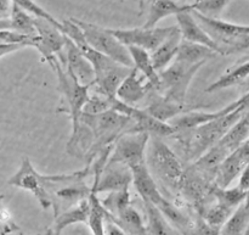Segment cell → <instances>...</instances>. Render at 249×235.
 Listing matches in <instances>:
<instances>
[{
  "label": "cell",
  "mask_w": 249,
  "mask_h": 235,
  "mask_svg": "<svg viewBox=\"0 0 249 235\" xmlns=\"http://www.w3.org/2000/svg\"><path fill=\"white\" fill-rule=\"evenodd\" d=\"M101 201L102 207L109 216L114 217L121 214L124 209L131 205V196L129 189L107 193V196Z\"/></svg>",
  "instance_id": "30"
},
{
  "label": "cell",
  "mask_w": 249,
  "mask_h": 235,
  "mask_svg": "<svg viewBox=\"0 0 249 235\" xmlns=\"http://www.w3.org/2000/svg\"><path fill=\"white\" fill-rule=\"evenodd\" d=\"M236 210L225 206V205L211 199L208 205L204 207L201 217L207 222V223L211 224V226L223 228L224 224L230 219V217L232 216L233 212H235Z\"/></svg>",
  "instance_id": "28"
},
{
  "label": "cell",
  "mask_w": 249,
  "mask_h": 235,
  "mask_svg": "<svg viewBox=\"0 0 249 235\" xmlns=\"http://www.w3.org/2000/svg\"><path fill=\"white\" fill-rule=\"evenodd\" d=\"M232 0H191L192 10L199 12L203 16L219 19L221 12L224 11Z\"/></svg>",
  "instance_id": "31"
},
{
  "label": "cell",
  "mask_w": 249,
  "mask_h": 235,
  "mask_svg": "<svg viewBox=\"0 0 249 235\" xmlns=\"http://www.w3.org/2000/svg\"><path fill=\"white\" fill-rule=\"evenodd\" d=\"M12 10L11 0H0V19H10Z\"/></svg>",
  "instance_id": "36"
},
{
  "label": "cell",
  "mask_w": 249,
  "mask_h": 235,
  "mask_svg": "<svg viewBox=\"0 0 249 235\" xmlns=\"http://www.w3.org/2000/svg\"><path fill=\"white\" fill-rule=\"evenodd\" d=\"M240 180H238V187L245 192H249V163L245 167V170L241 172Z\"/></svg>",
  "instance_id": "35"
},
{
  "label": "cell",
  "mask_w": 249,
  "mask_h": 235,
  "mask_svg": "<svg viewBox=\"0 0 249 235\" xmlns=\"http://www.w3.org/2000/svg\"><path fill=\"white\" fill-rule=\"evenodd\" d=\"M19 235H24L23 233H19ZM38 235H41V234H38Z\"/></svg>",
  "instance_id": "40"
},
{
  "label": "cell",
  "mask_w": 249,
  "mask_h": 235,
  "mask_svg": "<svg viewBox=\"0 0 249 235\" xmlns=\"http://www.w3.org/2000/svg\"><path fill=\"white\" fill-rule=\"evenodd\" d=\"M174 28L175 26L155 27V28H146L142 26L136 28H118L111 31L128 48L138 46L152 53L169 37Z\"/></svg>",
  "instance_id": "10"
},
{
  "label": "cell",
  "mask_w": 249,
  "mask_h": 235,
  "mask_svg": "<svg viewBox=\"0 0 249 235\" xmlns=\"http://www.w3.org/2000/svg\"><path fill=\"white\" fill-rule=\"evenodd\" d=\"M133 184V172L126 166L121 163H107L101 175L94 176L91 192L95 194L101 193L126 190Z\"/></svg>",
  "instance_id": "12"
},
{
  "label": "cell",
  "mask_w": 249,
  "mask_h": 235,
  "mask_svg": "<svg viewBox=\"0 0 249 235\" xmlns=\"http://www.w3.org/2000/svg\"><path fill=\"white\" fill-rule=\"evenodd\" d=\"M7 184L32 193L44 210L53 207V196L48 192L44 183V175H40L34 168L33 163L28 157H23L21 166L17 172L9 178Z\"/></svg>",
  "instance_id": "9"
},
{
  "label": "cell",
  "mask_w": 249,
  "mask_h": 235,
  "mask_svg": "<svg viewBox=\"0 0 249 235\" xmlns=\"http://www.w3.org/2000/svg\"><path fill=\"white\" fill-rule=\"evenodd\" d=\"M106 234L107 235H128L119 226L106 216Z\"/></svg>",
  "instance_id": "34"
},
{
  "label": "cell",
  "mask_w": 249,
  "mask_h": 235,
  "mask_svg": "<svg viewBox=\"0 0 249 235\" xmlns=\"http://www.w3.org/2000/svg\"><path fill=\"white\" fill-rule=\"evenodd\" d=\"M146 165L156 182L169 192L179 193L186 166L163 138L151 137L146 151Z\"/></svg>",
  "instance_id": "3"
},
{
  "label": "cell",
  "mask_w": 249,
  "mask_h": 235,
  "mask_svg": "<svg viewBox=\"0 0 249 235\" xmlns=\"http://www.w3.org/2000/svg\"><path fill=\"white\" fill-rule=\"evenodd\" d=\"M131 172H133V184L142 201H148L157 207L164 204L167 199L158 188L157 182L151 175L146 163L131 168Z\"/></svg>",
  "instance_id": "17"
},
{
  "label": "cell",
  "mask_w": 249,
  "mask_h": 235,
  "mask_svg": "<svg viewBox=\"0 0 249 235\" xmlns=\"http://www.w3.org/2000/svg\"><path fill=\"white\" fill-rule=\"evenodd\" d=\"M247 111L248 110L241 102L237 109L232 110V111L228 112V114L196 129L174 133L170 138L175 139L177 141L178 146L181 150L182 160L187 163H192L198 160L215 144H218Z\"/></svg>",
  "instance_id": "1"
},
{
  "label": "cell",
  "mask_w": 249,
  "mask_h": 235,
  "mask_svg": "<svg viewBox=\"0 0 249 235\" xmlns=\"http://www.w3.org/2000/svg\"><path fill=\"white\" fill-rule=\"evenodd\" d=\"M204 107L206 106H203V105L195 106V105H189L186 102L174 101V100L168 99L167 97L160 94L157 89H152L146 97L145 106L141 107V109L145 110L155 118L169 123L172 119L180 116V115L194 111V110L204 109Z\"/></svg>",
  "instance_id": "11"
},
{
  "label": "cell",
  "mask_w": 249,
  "mask_h": 235,
  "mask_svg": "<svg viewBox=\"0 0 249 235\" xmlns=\"http://www.w3.org/2000/svg\"><path fill=\"white\" fill-rule=\"evenodd\" d=\"M152 89H155L152 84L133 67L117 90L116 97L124 104L135 106L139 102L145 101L146 97Z\"/></svg>",
  "instance_id": "15"
},
{
  "label": "cell",
  "mask_w": 249,
  "mask_h": 235,
  "mask_svg": "<svg viewBox=\"0 0 249 235\" xmlns=\"http://www.w3.org/2000/svg\"><path fill=\"white\" fill-rule=\"evenodd\" d=\"M36 27L38 36L34 39L33 48L39 51L41 59L50 63L57 56L61 62L66 65V36L62 27L39 17H36Z\"/></svg>",
  "instance_id": "8"
},
{
  "label": "cell",
  "mask_w": 249,
  "mask_h": 235,
  "mask_svg": "<svg viewBox=\"0 0 249 235\" xmlns=\"http://www.w3.org/2000/svg\"><path fill=\"white\" fill-rule=\"evenodd\" d=\"M82 122L91 129L94 136V143L85 157L88 166H91L102 153L113 148L117 139L124 133L130 132L134 126V119L131 117L114 110L95 115L84 112Z\"/></svg>",
  "instance_id": "2"
},
{
  "label": "cell",
  "mask_w": 249,
  "mask_h": 235,
  "mask_svg": "<svg viewBox=\"0 0 249 235\" xmlns=\"http://www.w3.org/2000/svg\"><path fill=\"white\" fill-rule=\"evenodd\" d=\"M90 200V217L88 226L92 235H107L106 234V211L102 207L101 201L97 197V194L91 192L89 196Z\"/></svg>",
  "instance_id": "29"
},
{
  "label": "cell",
  "mask_w": 249,
  "mask_h": 235,
  "mask_svg": "<svg viewBox=\"0 0 249 235\" xmlns=\"http://www.w3.org/2000/svg\"><path fill=\"white\" fill-rule=\"evenodd\" d=\"M0 207H2V196L0 195Z\"/></svg>",
  "instance_id": "39"
},
{
  "label": "cell",
  "mask_w": 249,
  "mask_h": 235,
  "mask_svg": "<svg viewBox=\"0 0 249 235\" xmlns=\"http://www.w3.org/2000/svg\"><path fill=\"white\" fill-rule=\"evenodd\" d=\"M49 65L57 78V90L62 95V101L65 104V109H60L58 111L67 112L68 116L71 117L72 121L71 136H74L80 129L84 107L90 98V87L80 84L57 56Z\"/></svg>",
  "instance_id": "4"
},
{
  "label": "cell",
  "mask_w": 249,
  "mask_h": 235,
  "mask_svg": "<svg viewBox=\"0 0 249 235\" xmlns=\"http://www.w3.org/2000/svg\"><path fill=\"white\" fill-rule=\"evenodd\" d=\"M74 21L83 29L85 39L92 49L113 59L114 61L122 65L133 67V59H131L129 48L112 33L111 28H105V27L89 23L82 20L74 19Z\"/></svg>",
  "instance_id": "6"
},
{
  "label": "cell",
  "mask_w": 249,
  "mask_h": 235,
  "mask_svg": "<svg viewBox=\"0 0 249 235\" xmlns=\"http://www.w3.org/2000/svg\"><path fill=\"white\" fill-rule=\"evenodd\" d=\"M66 65L65 67L77 78L78 82L87 87H91L95 82V71L83 51L66 37Z\"/></svg>",
  "instance_id": "13"
},
{
  "label": "cell",
  "mask_w": 249,
  "mask_h": 235,
  "mask_svg": "<svg viewBox=\"0 0 249 235\" xmlns=\"http://www.w3.org/2000/svg\"><path fill=\"white\" fill-rule=\"evenodd\" d=\"M221 228L218 227L211 226L209 223H207L201 216L198 217L196 222L194 224V228L191 231V235H220Z\"/></svg>",
  "instance_id": "33"
},
{
  "label": "cell",
  "mask_w": 249,
  "mask_h": 235,
  "mask_svg": "<svg viewBox=\"0 0 249 235\" xmlns=\"http://www.w3.org/2000/svg\"><path fill=\"white\" fill-rule=\"evenodd\" d=\"M129 51L133 59V67L138 70L152 84L155 89H160V72L155 67L150 51L138 48V46H129Z\"/></svg>",
  "instance_id": "21"
},
{
  "label": "cell",
  "mask_w": 249,
  "mask_h": 235,
  "mask_svg": "<svg viewBox=\"0 0 249 235\" xmlns=\"http://www.w3.org/2000/svg\"><path fill=\"white\" fill-rule=\"evenodd\" d=\"M241 105L240 99L236 101L231 102L223 110H218V111H203V110H194V111L186 112L180 116L175 117L174 119L169 122L170 126L173 127L175 133L179 132H189L192 129H196L198 127L203 126V124L208 123V122L213 121V119L218 118V117L223 116V115L228 114V112L232 111V110L237 109Z\"/></svg>",
  "instance_id": "14"
},
{
  "label": "cell",
  "mask_w": 249,
  "mask_h": 235,
  "mask_svg": "<svg viewBox=\"0 0 249 235\" xmlns=\"http://www.w3.org/2000/svg\"><path fill=\"white\" fill-rule=\"evenodd\" d=\"M247 192L241 189L240 187L236 188H221L219 185L214 184L211 190V199L225 205V206L231 207L236 210L241 204L247 199Z\"/></svg>",
  "instance_id": "27"
},
{
  "label": "cell",
  "mask_w": 249,
  "mask_h": 235,
  "mask_svg": "<svg viewBox=\"0 0 249 235\" xmlns=\"http://www.w3.org/2000/svg\"><path fill=\"white\" fill-rule=\"evenodd\" d=\"M151 136L143 132H128L114 143L107 163H121L131 168L146 163V151Z\"/></svg>",
  "instance_id": "7"
},
{
  "label": "cell",
  "mask_w": 249,
  "mask_h": 235,
  "mask_svg": "<svg viewBox=\"0 0 249 235\" xmlns=\"http://www.w3.org/2000/svg\"><path fill=\"white\" fill-rule=\"evenodd\" d=\"M10 21H11L12 31L23 34V36L31 37V38H36L38 36L36 27V17L15 4H12Z\"/></svg>",
  "instance_id": "26"
},
{
  "label": "cell",
  "mask_w": 249,
  "mask_h": 235,
  "mask_svg": "<svg viewBox=\"0 0 249 235\" xmlns=\"http://www.w3.org/2000/svg\"><path fill=\"white\" fill-rule=\"evenodd\" d=\"M12 4L17 5L19 6L21 9L26 10L27 12H29L31 15H33L34 17H39V19H44V20H48V21L53 22V23L57 24V26L62 27V23L60 21L55 19L51 14H49L46 10H44L43 7L39 6L34 0H11Z\"/></svg>",
  "instance_id": "32"
},
{
  "label": "cell",
  "mask_w": 249,
  "mask_h": 235,
  "mask_svg": "<svg viewBox=\"0 0 249 235\" xmlns=\"http://www.w3.org/2000/svg\"><path fill=\"white\" fill-rule=\"evenodd\" d=\"M148 1H151V0H139V10H140V12H139V15H142L143 11H145V7L146 5L148 4Z\"/></svg>",
  "instance_id": "37"
},
{
  "label": "cell",
  "mask_w": 249,
  "mask_h": 235,
  "mask_svg": "<svg viewBox=\"0 0 249 235\" xmlns=\"http://www.w3.org/2000/svg\"><path fill=\"white\" fill-rule=\"evenodd\" d=\"M185 11H192L191 4H180L177 0H151L147 19L143 27L155 28L158 22L169 16H177Z\"/></svg>",
  "instance_id": "18"
},
{
  "label": "cell",
  "mask_w": 249,
  "mask_h": 235,
  "mask_svg": "<svg viewBox=\"0 0 249 235\" xmlns=\"http://www.w3.org/2000/svg\"><path fill=\"white\" fill-rule=\"evenodd\" d=\"M178 27L181 32V37L184 40L191 41V43L202 44L204 46L213 49L216 54L220 55V49L216 41L209 36L208 32L202 27V24L197 21L192 11H185L177 15Z\"/></svg>",
  "instance_id": "16"
},
{
  "label": "cell",
  "mask_w": 249,
  "mask_h": 235,
  "mask_svg": "<svg viewBox=\"0 0 249 235\" xmlns=\"http://www.w3.org/2000/svg\"><path fill=\"white\" fill-rule=\"evenodd\" d=\"M204 65L206 63H189L175 59L167 68L160 72V84L158 92L170 100L186 102L190 84Z\"/></svg>",
  "instance_id": "5"
},
{
  "label": "cell",
  "mask_w": 249,
  "mask_h": 235,
  "mask_svg": "<svg viewBox=\"0 0 249 235\" xmlns=\"http://www.w3.org/2000/svg\"><path fill=\"white\" fill-rule=\"evenodd\" d=\"M243 235H249V224H248V227H247V229H246V232H245V234Z\"/></svg>",
  "instance_id": "38"
},
{
  "label": "cell",
  "mask_w": 249,
  "mask_h": 235,
  "mask_svg": "<svg viewBox=\"0 0 249 235\" xmlns=\"http://www.w3.org/2000/svg\"><path fill=\"white\" fill-rule=\"evenodd\" d=\"M90 210H91V206H90V200L88 197V199L80 201L79 204L74 205V206L70 207L66 211L60 212L57 216H55V221L51 226V229L57 235H61L63 229L73 226V224H88L90 217Z\"/></svg>",
  "instance_id": "19"
},
{
  "label": "cell",
  "mask_w": 249,
  "mask_h": 235,
  "mask_svg": "<svg viewBox=\"0 0 249 235\" xmlns=\"http://www.w3.org/2000/svg\"><path fill=\"white\" fill-rule=\"evenodd\" d=\"M106 216L113 221L117 226L121 227L128 235H147V228L143 222L142 217L136 209L128 206L121 214L112 217L106 212Z\"/></svg>",
  "instance_id": "23"
},
{
  "label": "cell",
  "mask_w": 249,
  "mask_h": 235,
  "mask_svg": "<svg viewBox=\"0 0 249 235\" xmlns=\"http://www.w3.org/2000/svg\"><path fill=\"white\" fill-rule=\"evenodd\" d=\"M181 41V32H180L179 27L175 26L174 31L169 34V37L155 51L151 53L153 63H155V67L157 68L158 72L167 68L175 60Z\"/></svg>",
  "instance_id": "20"
},
{
  "label": "cell",
  "mask_w": 249,
  "mask_h": 235,
  "mask_svg": "<svg viewBox=\"0 0 249 235\" xmlns=\"http://www.w3.org/2000/svg\"><path fill=\"white\" fill-rule=\"evenodd\" d=\"M249 77V60L246 62L240 63V65L233 66L232 68L226 71L221 77H219L218 79L214 83H212L208 88L206 89V93H215L219 90L226 89V88L233 87V85H237L240 83L245 82L246 79Z\"/></svg>",
  "instance_id": "25"
},
{
  "label": "cell",
  "mask_w": 249,
  "mask_h": 235,
  "mask_svg": "<svg viewBox=\"0 0 249 235\" xmlns=\"http://www.w3.org/2000/svg\"><path fill=\"white\" fill-rule=\"evenodd\" d=\"M143 205L147 216V235H180V232L168 221L157 206L148 201H143Z\"/></svg>",
  "instance_id": "22"
},
{
  "label": "cell",
  "mask_w": 249,
  "mask_h": 235,
  "mask_svg": "<svg viewBox=\"0 0 249 235\" xmlns=\"http://www.w3.org/2000/svg\"><path fill=\"white\" fill-rule=\"evenodd\" d=\"M218 54L213 49L204 46L202 44L191 43L182 39L178 51L177 60L185 61L189 63H207L209 60L214 59Z\"/></svg>",
  "instance_id": "24"
}]
</instances>
